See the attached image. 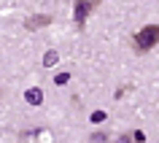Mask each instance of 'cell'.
Listing matches in <instances>:
<instances>
[{"label": "cell", "instance_id": "6da1fadb", "mask_svg": "<svg viewBox=\"0 0 159 143\" xmlns=\"http://www.w3.org/2000/svg\"><path fill=\"white\" fill-rule=\"evenodd\" d=\"M157 43H159V25H146L143 30H138V33L132 35L135 51H148V49H154Z\"/></svg>", "mask_w": 159, "mask_h": 143}, {"label": "cell", "instance_id": "3957f363", "mask_svg": "<svg viewBox=\"0 0 159 143\" xmlns=\"http://www.w3.org/2000/svg\"><path fill=\"white\" fill-rule=\"evenodd\" d=\"M49 22H51V16H46V14H41V16H30V19L25 22V27H27V30H35V27H46Z\"/></svg>", "mask_w": 159, "mask_h": 143}, {"label": "cell", "instance_id": "9c48e42d", "mask_svg": "<svg viewBox=\"0 0 159 143\" xmlns=\"http://www.w3.org/2000/svg\"><path fill=\"white\" fill-rule=\"evenodd\" d=\"M119 143H135V138H132V135H121V138H119Z\"/></svg>", "mask_w": 159, "mask_h": 143}, {"label": "cell", "instance_id": "ba28073f", "mask_svg": "<svg viewBox=\"0 0 159 143\" xmlns=\"http://www.w3.org/2000/svg\"><path fill=\"white\" fill-rule=\"evenodd\" d=\"M132 138H135V143H143V141H146V135H143L140 130H135V132H132Z\"/></svg>", "mask_w": 159, "mask_h": 143}, {"label": "cell", "instance_id": "52a82bcc", "mask_svg": "<svg viewBox=\"0 0 159 143\" xmlns=\"http://www.w3.org/2000/svg\"><path fill=\"white\" fill-rule=\"evenodd\" d=\"M67 81H70V73H59L54 84H67Z\"/></svg>", "mask_w": 159, "mask_h": 143}, {"label": "cell", "instance_id": "277c9868", "mask_svg": "<svg viewBox=\"0 0 159 143\" xmlns=\"http://www.w3.org/2000/svg\"><path fill=\"white\" fill-rule=\"evenodd\" d=\"M25 100L30 103V105H41V103H43V92H41V89H27Z\"/></svg>", "mask_w": 159, "mask_h": 143}, {"label": "cell", "instance_id": "5b68a950", "mask_svg": "<svg viewBox=\"0 0 159 143\" xmlns=\"http://www.w3.org/2000/svg\"><path fill=\"white\" fill-rule=\"evenodd\" d=\"M105 122V111H94L92 113V124H102Z\"/></svg>", "mask_w": 159, "mask_h": 143}, {"label": "cell", "instance_id": "8992f818", "mask_svg": "<svg viewBox=\"0 0 159 143\" xmlns=\"http://www.w3.org/2000/svg\"><path fill=\"white\" fill-rule=\"evenodd\" d=\"M57 62V51H46V57H43V65H54Z\"/></svg>", "mask_w": 159, "mask_h": 143}, {"label": "cell", "instance_id": "7a4b0ae2", "mask_svg": "<svg viewBox=\"0 0 159 143\" xmlns=\"http://www.w3.org/2000/svg\"><path fill=\"white\" fill-rule=\"evenodd\" d=\"M100 3H102V0H75V6H73V19L78 22V25H84L86 16L97 8Z\"/></svg>", "mask_w": 159, "mask_h": 143}]
</instances>
